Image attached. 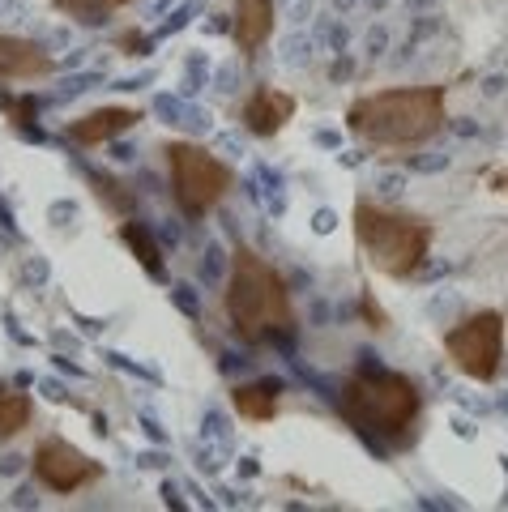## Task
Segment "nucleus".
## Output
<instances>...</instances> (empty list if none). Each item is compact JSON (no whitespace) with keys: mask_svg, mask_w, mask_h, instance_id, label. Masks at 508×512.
I'll return each instance as SVG.
<instances>
[{"mask_svg":"<svg viewBox=\"0 0 508 512\" xmlns=\"http://www.w3.org/2000/svg\"><path fill=\"white\" fill-rule=\"evenodd\" d=\"M222 308H227L235 338H244L252 346L287 342L295 333V308H291L287 282L248 244H235L231 252V278H227Z\"/></svg>","mask_w":508,"mask_h":512,"instance_id":"1","label":"nucleus"},{"mask_svg":"<svg viewBox=\"0 0 508 512\" xmlns=\"http://www.w3.org/2000/svg\"><path fill=\"white\" fill-rule=\"evenodd\" d=\"M346 128L376 150H410L432 141L444 128V90L440 86H398L363 94L346 107Z\"/></svg>","mask_w":508,"mask_h":512,"instance_id":"2","label":"nucleus"},{"mask_svg":"<svg viewBox=\"0 0 508 512\" xmlns=\"http://www.w3.org/2000/svg\"><path fill=\"white\" fill-rule=\"evenodd\" d=\"M342 414L351 419L363 436L376 440H406L419 423L423 397L419 384L402 372H385V367H363L342 384Z\"/></svg>","mask_w":508,"mask_h":512,"instance_id":"3","label":"nucleus"},{"mask_svg":"<svg viewBox=\"0 0 508 512\" xmlns=\"http://www.w3.org/2000/svg\"><path fill=\"white\" fill-rule=\"evenodd\" d=\"M355 239H359L363 256L372 261V269L402 282L423 269L436 231H432V222H423L415 214H398V210H385V205L359 201L355 205Z\"/></svg>","mask_w":508,"mask_h":512,"instance_id":"4","label":"nucleus"},{"mask_svg":"<svg viewBox=\"0 0 508 512\" xmlns=\"http://www.w3.org/2000/svg\"><path fill=\"white\" fill-rule=\"evenodd\" d=\"M163 154L171 171V197H176L184 218H205L235 184V171L193 141H171Z\"/></svg>","mask_w":508,"mask_h":512,"instance_id":"5","label":"nucleus"},{"mask_svg":"<svg viewBox=\"0 0 508 512\" xmlns=\"http://www.w3.org/2000/svg\"><path fill=\"white\" fill-rule=\"evenodd\" d=\"M444 355L470 380H496L504 367V316L500 312H474L462 325L444 333Z\"/></svg>","mask_w":508,"mask_h":512,"instance_id":"6","label":"nucleus"},{"mask_svg":"<svg viewBox=\"0 0 508 512\" xmlns=\"http://www.w3.org/2000/svg\"><path fill=\"white\" fill-rule=\"evenodd\" d=\"M99 474H103L99 461L86 457L82 448L69 444V440H60V436H47V440H39V448H35V478H39L47 491H56V495L82 491V487H90Z\"/></svg>","mask_w":508,"mask_h":512,"instance_id":"7","label":"nucleus"},{"mask_svg":"<svg viewBox=\"0 0 508 512\" xmlns=\"http://www.w3.org/2000/svg\"><path fill=\"white\" fill-rule=\"evenodd\" d=\"M56 73V60L43 43L22 35H0V82H43Z\"/></svg>","mask_w":508,"mask_h":512,"instance_id":"8","label":"nucleus"},{"mask_svg":"<svg viewBox=\"0 0 508 512\" xmlns=\"http://www.w3.org/2000/svg\"><path fill=\"white\" fill-rule=\"evenodd\" d=\"M141 111L137 107H99V111H86V116L69 120V141L82 150H94V146H107V141H116L120 133H129L137 128Z\"/></svg>","mask_w":508,"mask_h":512,"instance_id":"9","label":"nucleus"},{"mask_svg":"<svg viewBox=\"0 0 508 512\" xmlns=\"http://www.w3.org/2000/svg\"><path fill=\"white\" fill-rule=\"evenodd\" d=\"M240 120H244V128L252 137H274V133L287 128V120H295V99L278 86H257L248 94Z\"/></svg>","mask_w":508,"mask_h":512,"instance_id":"10","label":"nucleus"},{"mask_svg":"<svg viewBox=\"0 0 508 512\" xmlns=\"http://www.w3.org/2000/svg\"><path fill=\"white\" fill-rule=\"evenodd\" d=\"M231 35L244 56H257L261 43L274 35V0H235V22Z\"/></svg>","mask_w":508,"mask_h":512,"instance_id":"11","label":"nucleus"},{"mask_svg":"<svg viewBox=\"0 0 508 512\" xmlns=\"http://www.w3.org/2000/svg\"><path fill=\"white\" fill-rule=\"evenodd\" d=\"M231 406L240 419L248 423H269L282 406V384L278 380H252V384H235L231 389Z\"/></svg>","mask_w":508,"mask_h":512,"instance_id":"12","label":"nucleus"},{"mask_svg":"<svg viewBox=\"0 0 508 512\" xmlns=\"http://www.w3.org/2000/svg\"><path fill=\"white\" fill-rule=\"evenodd\" d=\"M120 239L133 248V256L141 261V269H146L150 278H163V274H167V269H163V248H158V239H154L146 227H141V222H133V218L124 222V227H120Z\"/></svg>","mask_w":508,"mask_h":512,"instance_id":"13","label":"nucleus"},{"mask_svg":"<svg viewBox=\"0 0 508 512\" xmlns=\"http://www.w3.org/2000/svg\"><path fill=\"white\" fill-rule=\"evenodd\" d=\"M30 414H35L30 397L18 393L13 384H0V440H13V436H18V431L30 423Z\"/></svg>","mask_w":508,"mask_h":512,"instance_id":"14","label":"nucleus"},{"mask_svg":"<svg viewBox=\"0 0 508 512\" xmlns=\"http://www.w3.org/2000/svg\"><path fill=\"white\" fill-rule=\"evenodd\" d=\"M52 5H56V13H65V18H73V22L99 26V22L111 18V13L129 9L133 0H52Z\"/></svg>","mask_w":508,"mask_h":512,"instance_id":"15","label":"nucleus"},{"mask_svg":"<svg viewBox=\"0 0 508 512\" xmlns=\"http://www.w3.org/2000/svg\"><path fill=\"white\" fill-rule=\"evenodd\" d=\"M0 107L9 111L18 128H30V133H35V99H5V94H0Z\"/></svg>","mask_w":508,"mask_h":512,"instance_id":"16","label":"nucleus"}]
</instances>
